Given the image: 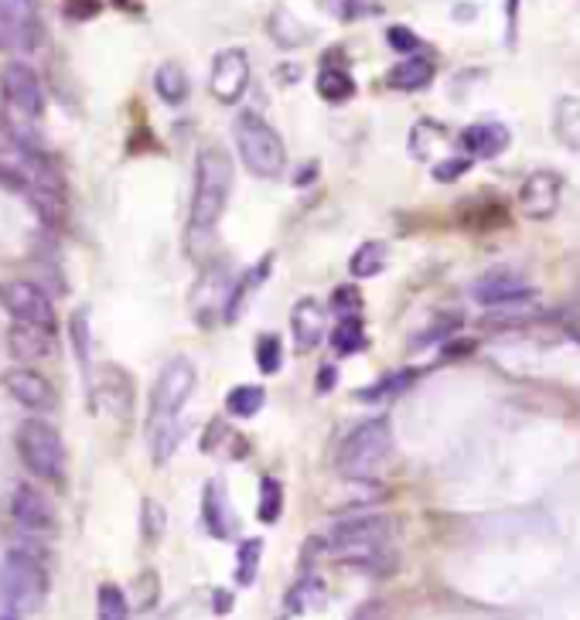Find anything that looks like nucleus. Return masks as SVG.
I'll use <instances>...</instances> for the list:
<instances>
[{
    "label": "nucleus",
    "mask_w": 580,
    "mask_h": 620,
    "mask_svg": "<svg viewBox=\"0 0 580 620\" xmlns=\"http://www.w3.org/2000/svg\"><path fill=\"white\" fill-rule=\"evenodd\" d=\"M199 385V372L185 355L171 358L168 365L161 369L154 389H151V419H147V430L154 437V461L164 464L175 454V443L181 437V409L188 406L191 392Z\"/></svg>",
    "instance_id": "1"
},
{
    "label": "nucleus",
    "mask_w": 580,
    "mask_h": 620,
    "mask_svg": "<svg viewBox=\"0 0 580 620\" xmlns=\"http://www.w3.org/2000/svg\"><path fill=\"white\" fill-rule=\"evenodd\" d=\"M233 157L223 147H205L196 160V188H191V233H212L223 218L233 191Z\"/></svg>",
    "instance_id": "2"
},
{
    "label": "nucleus",
    "mask_w": 580,
    "mask_h": 620,
    "mask_svg": "<svg viewBox=\"0 0 580 620\" xmlns=\"http://www.w3.org/2000/svg\"><path fill=\"white\" fill-rule=\"evenodd\" d=\"M393 454V427L386 416L366 419L363 427H355L342 446H339V470L345 477H355V481H366V477L379 474V467L390 461Z\"/></svg>",
    "instance_id": "3"
},
{
    "label": "nucleus",
    "mask_w": 580,
    "mask_h": 620,
    "mask_svg": "<svg viewBox=\"0 0 580 620\" xmlns=\"http://www.w3.org/2000/svg\"><path fill=\"white\" fill-rule=\"evenodd\" d=\"M236 151L239 160L250 167V175L257 178H277L287 164V147L284 136L273 130L260 112H239L236 117Z\"/></svg>",
    "instance_id": "4"
},
{
    "label": "nucleus",
    "mask_w": 580,
    "mask_h": 620,
    "mask_svg": "<svg viewBox=\"0 0 580 620\" xmlns=\"http://www.w3.org/2000/svg\"><path fill=\"white\" fill-rule=\"evenodd\" d=\"M17 454L21 464L32 470L42 481H62L66 474V443L62 433L51 427V422L32 416L17 427Z\"/></svg>",
    "instance_id": "5"
},
{
    "label": "nucleus",
    "mask_w": 580,
    "mask_h": 620,
    "mask_svg": "<svg viewBox=\"0 0 580 620\" xmlns=\"http://www.w3.org/2000/svg\"><path fill=\"white\" fill-rule=\"evenodd\" d=\"M0 597L8 600L17 613H35L42 610L48 597V573L45 567L21 549H11L0 562Z\"/></svg>",
    "instance_id": "6"
},
{
    "label": "nucleus",
    "mask_w": 580,
    "mask_h": 620,
    "mask_svg": "<svg viewBox=\"0 0 580 620\" xmlns=\"http://www.w3.org/2000/svg\"><path fill=\"white\" fill-rule=\"evenodd\" d=\"M0 307H4L17 324H35V327L55 331V307L48 294L38 284H32V279L0 284Z\"/></svg>",
    "instance_id": "7"
},
{
    "label": "nucleus",
    "mask_w": 580,
    "mask_h": 620,
    "mask_svg": "<svg viewBox=\"0 0 580 620\" xmlns=\"http://www.w3.org/2000/svg\"><path fill=\"white\" fill-rule=\"evenodd\" d=\"M0 41L14 51H35L42 45L38 0H0Z\"/></svg>",
    "instance_id": "8"
},
{
    "label": "nucleus",
    "mask_w": 580,
    "mask_h": 620,
    "mask_svg": "<svg viewBox=\"0 0 580 620\" xmlns=\"http://www.w3.org/2000/svg\"><path fill=\"white\" fill-rule=\"evenodd\" d=\"M0 90H4V99L17 117L38 120L45 112V86H42L38 72L27 62L4 65V72H0Z\"/></svg>",
    "instance_id": "9"
},
{
    "label": "nucleus",
    "mask_w": 580,
    "mask_h": 620,
    "mask_svg": "<svg viewBox=\"0 0 580 620\" xmlns=\"http://www.w3.org/2000/svg\"><path fill=\"white\" fill-rule=\"evenodd\" d=\"M246 86H250V55L236 45L223 48L212 59V72H209L212 96L223 106H233L246 96Z\"/></svg>",
    "instance_id": "10"
},
{
    "label": "nucleus",
    "mask_w": 580,
    "mask_h": 620,
    "mask_svg": "<svg viewBox=\"0 0 580 620\" xmlns=\"http://www.w3.org/2000/svg\"><path fill=\"white\" fill-rule=\"evenodd\" d=\"M564 199V178L557 171H533L519 188V208L533 222L554 218Z\"/></svg>",
    "instance_id": "11"
},
{
    "label": "nucleus",
    "mask_w": 580,
    "mask_h": 620,
    "mask_svg": "<svg viewBox=\"0 0 580 620\" xmlns=\"http://www.w3.org/2000/svg\"><path fill=\"white\" fill-rule=\"evenodd\" d=\"M4 389L11 392L14 403H21L24 409H32V413H55V409H59V396H55L51 382L35 369L4 372Z\"/></svg>",
    "instance_id": "12"
},
{
    "label": "nucleus",
    "mask_w": 580,
    "mask_h": 620,
    "mask_svg": "<svg viewBox=\"0 0 580 620\" xmlns=\"http://www.w3.org/2000/svg\"><path fill=\"white\" fill-rule=\"evenodd\" d=\"M11 518L32 535H51L59 518H55V509L51 501L35 491L32 485H17L14 494H11Z\"/></svg>",
    "instance_id": "13"
},
{
    "label": "nucleus",
    "mask_w": 580,
    "mask_h": 620,
    "mask_svg": "<svg viewBox=\"0 0 580 620\" xmlns=\"http://www.w3.org/2000/svg\"><path fill=\"white\" fill-rule=\"evenodd\" d=\"M472 297L482 307H509V303H530L533 300V287L522 279L519 273L509 270H495L488 276H482L472 287Z\"/></svg>",
    "instance_id": "14"
},
{
    "label": "nucleus",
    "mask_w": 580,
    "mask_h": 620,
    "mask_svg": "<svg viewBox=\"0 0 580 620\" xmlns=\"http://www.w3.org/2000/svg\"><path fill=\"white\" fill-rule=\"evenodd\" d=\"M461 147L467 157H478V160H492L499 157L509 144H512V133L506 123H495V120H482L461 130Z\"/></svg>",
    "instance_id": "15"
},
{
    "label": "nucleus",
    "mask_w": 580,
    "mask_h": 620,
    "mask_svg": "<svg viewBox=\"0 0 580 620\" xmlns=\"http://www.w3.org/2000/svg\"><path fill=\"white\" fill-rule=\"evenodd\" d=\"M324 324H328V314L324 307L315 300V297H304L294 303V314H291V327H294V345L297 351H315L324 337Z\"/></svg>",
    "instance_id": "16"
},
{
    "label": "nucleus",
    "mask_w": 580,
    "mask_h": 620,
    "mask_svg": "<svg viewBox=\"0 0 580 620\" xmlns=\"http://www.w3.org/2000/svg\"><path fill=\"white\" fill-rule=\"evenodd\" d=\"M202 518H205V528L215 539H229L233 528H236V515L229 509V498H226V488L218 481H209L205 485V494H202Z\"/></svg>",
    "instance_id": "17"
},
{
    "label": "nucleus",
    "mask_w": 580,
    "mask_h": 620,
    "mask_svg": "<svg viewBox=\"0 0 580 620\" xmlns=\"http://www.w3.org/2000/svg\"><path fill=\"white\" fill-rule=\"evenodd\" d=\"M51 334L48 327H35V324H17L8 331V345H11V355L17 361H42L51 355Z\"/></svg>",
    "instance_id": "18"
},
{
    "label": "nucleus",
    "mask_w": 580,
    "mask_h": 620,
    "mask_svg": "<svg viewBox=\"0 0 580 620\" xmlns=\"http://www.w3.org/2000/svg\"><path fill=\"white\" fill-rule=\"evenodd\" d=\"M549 130H554L557 144H564L570 154L580 157V96H560L549 112Z\"/></svg>",
    "instance_id": "19"
},
{
    "label": "nucleus",
    "mask_w": 580,
    "mask_h": 620,
    "mask_svg": "<svg viewBox=\"0 0 580 620\" xmlns=\"http://www.w3.org/2000/svg\"><path fill=\"white\" fill-rule=\"evenodd\" d=\"M226 276V266L223 263H215L205 270V276L199 279V287H196V297H191V310H196V318L209 327V310L215 318H223V307H226V297H223V284L218 279Z\"/></svg>",
    "instance_id": "20"
},
{
    "label": "nucleus",
    "mask_w": 580,
    "mask_h": 620,
    "mask_svg": "<svg viewBox=\"0 0 580 620\" xmlns=\"http://www.w3.org/2000/svg\"><path fill=\"white\" fill-rule=\"evenodd\" d=\"M270 266H273V252H267V257H263L257 266H250V270H246V273L236 279V287L229 290L226 307H223V321H226V324H233V321L239 318V310L246 307V300H250V297L263 287V279L270 276Z\"/></svg>",
    "instance_id": "21"
},
{
    "label": "nucleus",
    "mask_w": 580,
    "mask_h": 620,
    "mask_svg": "<svg viewBox=\"0 0 580 620\" xmlns=\"http://www.w3.org/2000/svg\"><path fill=\"white\" fill-rule=\"evenodd\" d=\"M434 82V62L421 59V55H410V59L396 62L390 72H386V86L396 93H421Z\"/></svg>",
    "instance_id": "22"
},
{
    "label": "nucleus",
    "mask_w": 580,
    "mask_h": 620,
    "mask_svg": "<svg viewBox=\"0 0 580 620\" xmlns=\"http://www.w3.org/2000/svg\"><path fill=\"white\" fill-rule=\"evenodd\" d=\"M154 90L157 96L168 103V106H181L188 99V72L178 65V62H164L157 72H154Z\"/></svg>",
    "instance_id": "23"
},
{
    "label": "nucleus",
    "mask_w": 580,
    "mask_h": 620,
    "mask_svg": "<svg viewBox=\"0 0 580 620\" xmlns=\"http://www.w3.org/2000/svg\"><path fill=\"white\" fill-rule=\"evenodd\" d=\"M318 96L324 103H348L355 96V79L348 75V69L342 65H324L318 72Z\"/></svg>",
    "instance_id": "24"
},
{
    "label": "nucleus",
    "mask_w": 580,
    "mask_h": 620,
    "mask_svg": "<svg viewBox=\"0 0 580 620\" xmlns=\"http://www.w3.org/2000/svg\"><path fill=\"white\" fill-rule=\"evenodd\" d=\"M386 260H390V249L386 242H363L348 260V273L355 279H372L386 270Z\"/></svg>",
    "instance_id": "25"
},
{
    "label": "nucleus",
    "mask_w": 580,
    "mask_h": 620,
    "mask_svg": "<svg viewBox=\"0 0 580 620\" xmlns=\"http://www.w3.org/2000/svg\"><path fill=\"white\" fill-rule=\"evenodd\" d=\"M270 35H273V41H277L281 48H297V45H304L311 38V32L308 27H304L291 11H284V8H277L270 14Z\"/></svg>",
    "instance_id": "26"
},
{
    "label": "nucleus",
    "mask_w": 580,
    "mask_h": 620,
    "mask_svg": "<svg viewBox=\"0 0 580 620\" xmlns=\"http://www.w3.org/2000/svg\"><path fill=\"white\" fill-rule=\"evenodd\" d=\"M72 345L82 369V382L93 392V365H90V310H75L72 314Z\"/></svg>",
    "instance_id": "27"
},
{
    "label": "nucleus",
    "mask_w": 580,
    "mask_h": 620,
    "mask_svg": "<svg viewBox=\"0 0 580 620\" xmlns=\"http://www.w3.org/2000/svg\"><path fill=\"white\" fill-rule=\"evenodd\" d=\"M331 348L339 355H355L358 348H366V327L363 318H339V324L331 327Z\"/></svg>",
    "instance_id": "28"
},
{
    "label": "nucleus",
    "mask_w": 580,
    "mask_h": 620,
    "mask_svg": "<svg viewBox=\"0 0 580 620\" xmlns=\"http://www.w3.org/2000/svg\"><path fill=\"white\" fill-rule=\"evenodd\" d=\"M263 403H267L263 385H236L226 396V413L236 419H250L263 409Z\"/></svg>",
    "instance_id": "29"
},
{
    "label": "nucleus",
    "mask_w": 580,
    "mask_h": 620,
    "mask_svg": "<svg viewBox=\"0 0 580 620\" xmlns=\"http://www.w3.org/2000/svg\"><path fill=\"white\" fill-rule=\"evenodd\" d=\"M96 620H130L127 594L117 583H103L96 594Z\"/></svg>",
    "instance_id": "30"
},
{
    "label": "nucleus",
    "mask_w": 580,
    "mask_h": 620,
    "mask_svg": "<svg viewBox=\"0 0 580 620\" xmlns=\"http://www.w3.org/2000/svg\"><path fill=\"white\" fill-rule=\"evenodd\" d=\"M260 559H263V539L239 542V552H236V583L239 586H253L257 583Z\"/></svg>",
    "instance_id": "31"
},
{
    "label": "nucleus",
    "mask_w": 580,
    "mask_h": 620,
    "mask_svg": "<svg viewBox=\"0 0 580 620\" xmlns=\"http://www.w3.org/2000/svg\"><path fill=\"white\" fill-rule=\"evenodd\" d=\"M263 525H273L284 515V485L277 477H263L260 481V509H257Z\"/></svg>",
    "instance_id": "32"
},
{
    "label": "nucleus",
    "mask_w": 580,
    "mask_h": 620,
    "mask_svg": "<svg viewBox=\"0 0 580 620\" xmlns=\"http://www.w3.org/2000/svg\"><path fill=\"white\" fill-rule=\"evenodd\" d=\"M257 365H260V372L263 375H273V372H281V365H284V342H281V334H260L257 337Z\"/></svg>",
    "instance_id": "33"
},
{
    "label": "nucleus",
    "mask_w": 580,
    "mask_h": 620,
    "mask_svg": "<svg viewBox=\"0 0 580 620\" xmlns=\"http://www.w3.org/2000/svg\"><path fill=\"white\" fill-rule=\"evenodd\" d=\"M164 528H168V512H164L154 498H144V504H141V535H144V542L157 546Z\"/></svg>",
    "instance_id": "34"
},
{
    "label": "nucleus",
    "mask_w": 580,
    "mask_h": 620,
    "mask_svg": "<svg viewBox=\"0 0 580 620\" xmlns=\"http://www.w3.org/2000/svg\"><path fill=\"white\" fill-rule=\"evenodd\" d=\"M410 382H413V372H393V375L379 379L376 385H369L366 392H358L355 400H363V403H379V400H390V396H396V392H403V389H406Z\"/></svg>",
    "instance_id": "35"
},
{
    "label": "nucleus",
    "mask_w": 580,
    "mask_h": 620,
    "mask_svg": "<svg viewBox=\"0 0 580 620\" xmlns=\"http://www.w3.org/2000/svg\"><path fill=\"white\" fill-rule=\"evenodd\" d=\"M324 600V589H321V583L315 580V576H304L291 594H287V607L294 610V613H300V610H311V607H318Z\"/></svg>",
    "instance_id": "36"
},
{
    "label": "nucleus",
    "mask_w": 580,
    "mask_h": 620,
    "mask_svg": "<svg viewBox=\"0 0 580 620\" xmlns=\"http://www.w3.org/2000/svg\"><path fill=\"white\" fill-rule=\"evenodd\" d=\"M358 307H363V294H358L355 284H345V287H339L335 294H331V310H335L339 318H355Z\"/></svg>",
    "instance_id": "37"
},
{
    "label": "nucleus",
    "mask_w": 580,
    "mask_h": 620,
    "mask_svg": "<svg viewBox=\"0 0 580 620\" xmlns=\"http://www.w3.org/2000/svg\"><path fill=\"white\" fill-rule=\"evenodd\" d=\"M467 167H472V157H448V160L434 164V181H440V184L458 181L467 171Z\"/></svg>",
    "instance_id": "38"
},
{
    "label": "nucleus",
    "mask_w": 580,
    "mask_h": 620,
    "mask_svg": "<svg viewBox=\"0 0 580 620\" xmlns=\"http://www.w3.org/2000/svg\"><path fill=\"white\" fill-rule=\"evenodd\" d=\"M0 188L17 191V194H32V178H27V171H21V167L0 164Z\"/></svg>",
    "instance_id": "39"
},
{
    "label": "nucleus",
    "mask_w": 580,
    "mask_h": 620,
    "mask_svg": "<svg viewBox=\"0 0 580 620\" xmlns=\"http://www.w3.org/2000/svg\"><path fill=\"white\" fill-rule=\"evenodd\" d=\"M331 8H335V14L342 21H355V17H366V14L379 11L372 0H331Z\"/></svg>",
    "instance_id": "40"
},
{
    "label": "nucleus",
    "mask_w": 580,
    "mask_h": 620,
    "mask_svg": "<svg viewBox=\"0 0 580 620\" xmlns=\"http://www.w3.org/2000/svg\"><path fill=\"white\" fill-rule=\"evenodd\" d=\"M386 41H390V48H396V51H417L421 48V38L410 32V27H390V32H386Z\"/></svg>",
    "instance_id": "41"
},
{
    "label": "nucleus",
    "mask_w": 580,
    "mask_h": 620,
    "mask_svg": "<svg viewBox=\"0 0 580 620\" xmlns=\"http://www.w3.org/2000/svg\"><path fill=\"white\" fill-rule=\"evenodd\" d=\"M137 604H141V610H151L157 604V576L154 573H144L137 580Z\"/></svg>",
    "instance_id": "42"
},
{
    "label": "nucleus",
    "mask_w": 580,
    "mask_h": 620,
    "mask_svg": "<svg viewBox=\"0 0 580 620\" xmlns=\"http://www.w3.org/2000/svg\"><path fill=\"white\" fill-rule=\"evenodd\" d=\"M335 379H339V369H335V365H324L321 375H318V392H328L331 385H335Z\"/></svg>",
    "instance_id": "43"
},
{
    "label": "nucleus",
    "mask_w": 580,
    "mask_h": 620,
    "mask_svg": "<svg viewBox=\"0 0 580 620\" xmlns=\"http://www.w3.org/2000/svg\"><path fill=\"white\" fill-rule=\"evenodd\" d=\"M233 610V594L229 589H218L215 594V613H229Z\"/></svg>",
    "instance_id": "44"
},
{
    "label": "nucleus",
    "mask_w": 580,
    "mask_h": 620,
    "mask_svg": "<svg viewBox=\"0 0 580 620\" xmlns=\"http://www.w3.org/2000/svg\"><path fill=\"white\" fill-rule=\"evenodd\" d=\"M376 617H379V610H376V607H366V610H358L352 620H376Z\"/></svg>",
    "instance_id": "45"
},
{
    "label": "nucleus",
    "mask_w": 580,
    "mask_h": 620,
    "mask_svg": "<svg viewBox=\"0 0 580 620\" xmlns=\"http://www.w3.org/2000/svg\"><path fill=\"white\" fill-rule=\"evenodd\" d=\"M0 620H17V617H0Z\"/></svg>",
    "instance_id": "46"
}]
</instances>
